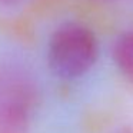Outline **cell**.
<instances>
[{
	"instance_id": "6da1fadb",
	"label": "cell",
	"mask_w": 133,
	"mask_h": 133,
	"mask_svg": "<svg viewBox=\"0 0 133 133\" xmlns=\"http://www.w3.org/2000/svg\"><path fill=\"white\" fill-rule=\"evenodd\" d=\"M97 59L96 36L89 27L66 23L52 35L47 62L57 77L72 80L87 73Z\"/></svg>"
},
{
	"instance_id": "7a4b0ae2",
	"label": "cell",
	"mask_w": 133,
	"mask_h": 133,
	"mask_svg": "<svg viewBox=\"0 0 133 133\" xmlns=\"http://www.w3.org/2000/svg\"><path fill=\"white\" fill-rule=\"evenodd\" d=\"M39 95L37 84L27 72L0 64V133H30Z\"/></svg>"
},
{
	"instance_id": "3957f363",
	"label": "cell",
	"mask_w": 133,
	"mask_h": 133,
	"mask_svg": "<svg viewBox=\"0 0 133 133\" xmlns=\"http://www.w3.org/2000/svg\"><path fill=\"white\" fill-rule=\"evenodd\" d=\"M115 63L122 73L133 82V30L123 33L117 39L113 50Z\"/></svg>"
},
{
	"instance_id": "277c9868",
	"label": "cell",
	"mask_w": 133,
	"mask_h": 133,
	"mask_svg": "<svg viewBox=\"0 0 133 133\" xmlns=\"http://www.w3.org/2000/svg\"><path fill=\"white\" fill-rule=\"evenodd\" d=\"M27 2V0H0L2 6H16V4H22Z\"/></svg>"
}]
</instances>
